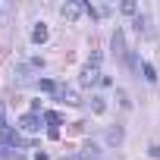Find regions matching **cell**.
<instances>
[{
    "mask_svg": "<svg viewBox=\"0 0 160 160\" xmlns=\"http://www.w3.org/2000/svg\"><path fill=\"white\" fill-rule=\"evenodd\" d=\"M38 88H41V91H50V94H53V91H57V82H53V78H38Z\"/></svg>",
    "mask_w": 160,
    "mask_h": 160,
    "instance_id": "obj_10",
    "label": "cell"
},
{
    "mask_svg": "<svg viewBox=\"0 0 160 160\" xmlns=\"http://www.w3.org/2000/svg\"><path fill=\"white\" fill-rule=\"evenodd\" d=\"M122 138H126V132L119 129V126H113V129H107V144H122Z\"/></svg>",
    "mask_w": 160,
    "mask_h": 160,
    "instance_id": "obj_7",
    "label": "cell"
},
{
    "mask_svg": "<svg viewBox=\"0 0 160 160\" xmlns=\"http://www.w3.org/2000/svg\"><path fill=\"white\" fill-rule=\"evenodd\" d=\"M44 119H47L50 126H57V129H60V122H63V116H60L57 110H47V113H44Z\"/></svg>",
    "mask_w": 160,
    "mask_h": 160,
    "instance_id": "obj_13",
    "label": "cell"
},
{
    "mask_svg": "<svg viewBox=\"0 0 160 160\" xmlns=\"http://www.w3.org/2000/svg\"><path fill=\"white\" fill-rule=\"evenodd\" d=\"M110 47H113L116 60H129V50H126V35H122V28H116V32H113V38H110Z\"/></svg>",
    "mask_w": 160,
    "mask_h": 160,
    "instance_id": "obj_2",
    "label": "cell"
},
{
    "mask_svg": "<svg viewBox=\"0 0 160 160\" xmlns=\"http://www.w3.org/2000/svg\"><path fill=\"white\" fill-rule=\"evenodd\" d=\"M101 78H104V75H101V69H98V66H85V69H82V78H78V82H82V85L88 88V85L101 82Z\"/></svg>",
    "mask_w": 160,
    "mask_h": 160,
    "instance_id": "obj_6",
    "label": "cell"
},
{
    "mask_svg": "<svg viewBox=\"0 0 160 160\" xmlns=\"http://www.w3.org/2000/svg\"><path fill=\"white\" fill-rule=\"evenodd\" d=\"M0 126H7V122H3V104H0Z\"/></svg>",
    "mask_w": 160,
    "mask_h": 160,
    "instance_id": "obj_21",
    "label": "cell"
},
{
    "mask_svg": "<svg viewBox=\"0 0 160 160\" xmlns=\"http://www.w3.org/2000/svg\"><path fill=\"white\" fill-rule=\"evenodd\" d=\"M116 101H119V107H126V110H132V101H129V94H126L122 88H116Z\"/></svg>",
    "mask_w": 160,
    "mask_h": 160,
    "instance_id": "obj_12",
    "label": "cell"
},
{
    "mask_svg": "<svg viewBox=\"0 0 160 160\" xmlns=\"http://www.w3.org/2000/svg\"><path fill=\"white\" fill-rule=\"evenodd\" d=\"M35 160H50V157H47L44 151H38V154H35Z\"/></svg>",
    "mask_w": 160,
    "mask_h": 160,
    "instance_id": "obj_19",
    "label": "cell"
},
{
    "mask_svg": "<svg viewBox=\"0 0 160 160\" xmlns=\"http://www.w3.org/2000/svg\"><path fill=\"white\" fill-rule=\"evenodd\" d=\"M63 160H85L82 154H72V157H63Z\"/></svg>",
    "mask_w": 160,
    "mask_h": 160,
    "instance_id": "obj_20",
    "label": "cell"
},
{
    "mask_svg": "<svg viewBox=\"0 0 160 160\" xmlns=\"http://www.w3.org/2000/svg\"><path fill=\"white\" fill-rule=\"evenodd\" d=\"M19 151L16 148H10V144H3V141H0V157H16Z\"/></svg>",
    "mask_w": 160,
    "mask_h": 160,
    "instance_id": "obj_16",
    "label": "cell"
},
{
    "mask_svg": "<svg viewBox=\"0 0 160 160\" xmlns=\"http://www.w3.org/2000/svg\"><path fill=\"white\" fill-rule=\"evenodd\" d=\"M141 72H144V82H157V69H154L151 63H144V66H141Z\"/></svg>",
    "mask_w": 160,
    "mask_h": 160,
    "instance_id": "obj_11",
    "label": "cell"
},
{
    "mask_svg": "<svg viewBox=\"0 0 160 160\" xmlns=\"http://www.w3.org/2000/svg\"><path fill=\"white\" fill-rule=\"evenodd\" d=\"M32 41H35V44H44V41H47V25H35Z\"/></svg>",
    "mask_w": 160,
    "mask_h": 160,
    "instance_id": "obj_9",
    "label": "cell"
},
{
    "mask_svg": "<svg viewBox=\"0 0 160 160\" xmlns=\"http://www.w3.org/2000/svg\"><path fill=\"white\" fill-rule=\"evenodd\" d=\"M82 13H85V3H72V0H69V3H63V7H60V16H63L66 22H75Z\"/></svg>",
    "mask_w": 160,
    "mask_h": 160,
    "instance_id": "obj_4",
    "label": "cell"
},
{
    "mask_svg": "<svg viewBox=\"0 0 160 160\" xmlns=\"http://www.w3.org/2000/svg\"><path fill=\"white\" fill-rule=\"evenodd\" d=\"M0 141L10 144V148H28V141H25L16 129H10V126H0Z\"/></svg>",
    "mask_w": 160,
    "mask_h": 160,
    "instance_id": "obj_1",
    "label": "cell"
},
{
    "mask_svg": "<svg viewBox=\"0 0 160 160\" xmlns=\"http://www.w3.org/2000/svg\"><path fill=\"white\" fill-rule=\"evenodd\" d=\"M19 129H22L25 135H35V132L41 129V116H38V113H25V116L19 119Z\"/></svg>",
    "mask_w": 160,
    "mask_h": 160,
    "instance_id": "obj_5",
    "label": "cell"
},
{
    "mask_svg": "<svg viewBox=\"0 0 160 160\" xmlns=\"http://www.w3.org/2000/svg\"><path fill=\"white\" fill-rule=\"evenodd\" d=\"M151 157H160V144H151Z\"/></svg>",
    "mask_w": 160,
    "mask_h": 160,
    "instance_id": "obj_18",
    "label": "cell"
},
{
    "mask_svg": "<svg viewBox=\"0 0 160 160\" xmlns=\"http://www.w3.org/2000/svg\"><path fill=\"white\" fill-rule=\"evenodd\" d=\"M57 101L60 104H69V107H75V104H82V101H78V91L75 88H66V85H57Z\"/></svg>",
    "mask_w": 160,
    "mask_h": 160,
    "instance_id": "obj_3",
    "label": "cell"
},
{
    "mask_svg": "<svg viewBox=\"0 0 160 160\" xmlns=\"http://www.w3.org/2000/svg\"><path fill=\"white\" fill-rule=\"evenodd\" d=\"M119 10H122L126 16H135V13H138V3H135V0H126V3H122Z\"/></svg>",
    "mask_w": 160,
    "mask_h": 160,
    "instance_id": "obj_14",
    "label": "cell"
},
{
    "mask_svg": "<svg viewBox=\"0 0 160 160\" xmlns=\"http://www.w3.org/2000/svg\"><path fill=\"white\" fill-rule=\"evenodd\" d=\"M135 28H138V32H148V19L138 16V19H135Z\"/></svg>",
    "mask_w": 160,
    "mask_h": 160,
    "instance_id": "obj_17",
    "label": "cell"
},
{
    "mask_svg": "<svg viewBox=\"0 0 160 160\" xmlns=\"http://www.w3.org/2000/svg\"><path fill=\"white\" fill-rule=\"evenodd\" d=\"M82 157H85V160H101V148L91 141V144H85V148H82Z\"/></svg>",
    "mask_w": 160,
    "mask_h": 160,
    "instance_id": "obj_8",
    "label": "cell"
},
{
    "mask_svg": "<svg viewBox=\"0 0 160 160\" xmlns=\"http://www.w3.org/2000/svg\"><path fill=\"white\" fill-rule=\"evenodd\" d=\"M91 110H94V113H104V110H107L104 98H91Z\"/></svg>",
    "mask_w": 160,
    "mask_h": 160,
    "instance_id": "obj_15",
    "label": "cell"
}]
</instances>
